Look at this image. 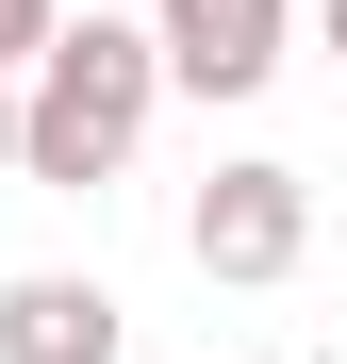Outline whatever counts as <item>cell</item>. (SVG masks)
<instances>
[{"mask_svg": "<svg viewBox=\"0 0 347 364\" xmlns=\"http://www.w3.org/2000/svg\"><path fill=\"white\" fill-rule=\"evenodd\" d=\"M149 100H165L149 33H133V17H67V33L33 50V83H17V182L99 199V182L149 149Z\"/></svg>", "mask_w": 347, "mask_h": 364, "instance_id": "1", "label": "cell"}, {"mask_svg": "<svg viewBox=\"0 0 347 364\" xmlns=\"http://www.w3.org/2000/svg\"><path fill=\"white\" fill-rule=\"evenodd\" d=\"M182 249H199V282H298V249H314V182L298 166H215L199 199H182Z\"/></svg>", "mask_w": 347, "mask_h": 364, "instance_id": "2", "label": "cell"}, {"mask_svg": "<svg viewBox=\"0 0 347 364\" xmlns=\"http://www.w3.org/2000/svg\"><path fill=\"white\" fill-rule=\"evenodd\" d=\"M133 33H149V67L182 100H265L281 50H298V0H149Z\"/></svg>", "mask_w": 347, "mask_h": 364, "instance_id": "3", "label": "cell"}, {"mask_svg": "<svg viewBox=\"0 0 347 364\" xmlns=\"http://www.w3.org/2000/svg\"><path fill=\"white\" fill-rule=\"evenodd\" d=\"M116 348H133V315H116V282H67V265L0 282V364H116Z\"/></svg>", "mask_w": 347, "mask_h": 364, "instance_id": "4", "label": "cell"}, {"mask_svg": "<svg viewBox=\"0 0 347 364\" xmlns=\"http://www.w3.org/2000/svg\"><path fill=\"white\" fill-rule=\"evenodd\" d=\"M67 33V0H0V83H33V50Z\"/></svg>", "mask_w": 347, "mask_h": 364, "instance_id": "5", "label": "cell"}, {"mask_svg": "<svg viewBox=\"0 0 347 364\" xmlns=\"http://www.w3.org/2000/svg\"><path fill=\"white\" fill-rule=\"evenodd\" d=\"M314 50H331V67H347V0H314Z\"/></svg>", "mask_w": 347, "mask_h": 364, "instance_id": "6", "label": "cell"}, {"mask_svg": "<svg viewBox=\"0 0 347 364\" xmlns=\"http://www.w3.org/2000/svg\"><path fill=\"white\" fill-rule=\"evenodd\" d=\"M0 182H17V83H0Z\"/></svg>", "mask_w": 347, "mask_h": 364, "instance_id": "7", "label": "cell"}]
</instances>
